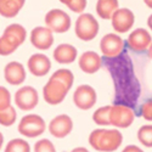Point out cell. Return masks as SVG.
Listing matches in <instances>:
<instances>
[{"label":"cell","mask_w":152,"mask_h":152,"mask_svg":"<svg viewBox=\"0 0 152 152\" xmlns=\"http://www.w3.org/2000/svg\"><path fill=\"white\" fill-rule=\"evenodd\" d=\"M74 75L69 69H57L43 89L44 100L49 105H58L65 100L68 90L72 88Z\"/></svg>","instance_id":"obj_1"},{"label":"cell","mask_w":152,"mask_h":152,"mask_svg":"<svg viewBox=\"0 0 152 152\" xmlns=\"http://www.w3.org/2000/svg\"><path fill=\"white\" fill-rule=\"evenodd\" d=\"M123 142V135L117 129H96L89 135V144L96 151H116Z\"/></svg>","instance_id":"obj_2"},{"label":"cell","mask_w":152,"mask_h":152,"mask_svg":"<svg viewBox=\"0 0 152 152\" xmlns=\"http://www.w3.org/2000/svg\"><path fill=\"white\" fill-rule=\"evenodd\" d=\"M26 37L27 32L21 24L14 23L7 26L0 38V54L3 56H7L15 53L17 48L24 43Z\"/></svg>","instance_id":"obj_3"},{"label":"cell","mask_w":152,"mask_h":152,"mask_svg":"<svg viewBox=\"0 0 152 152\" xmlns=\"http://www.w3.org/2000/svg\"><path fill=\"white\" fill-rule=\"evenodd\" d=\"M75 35L80 40H93L99 33V23L91 14H82L75 21Z\"/></svg>","instance_id":"obj_4"},{"label":"cell","mask_w":152,"mask_h":152,"mask_svg":"<svg viewBox=\"0 0 152 152\" xmlns=\"http://www.w3.org/2000/svg\"><path fill=\"white\" fill-rule=\"evenodd\" d=\"M46 129L45 121L38 115H27L24 116L20 124H18V132L23 136L27 137H37L42 135Z\"/></svg>","instance_id":"obj_5"},{"label":"cell","mask_w":152,"mask_h":152,"mask_svg":"<svg viewBox=\"0 0 152 152\" xmlns=\"http://www.w3.org/2000/svg\"><path fill=\"white\" fill-rule=\"evenodd\" d=\"M45 24L55 33H66L71 28V17L65 11L54 9L45 15Z\"/></svg>","instance_id":"obj_6"},{"label":"cell","mask_w":152,"mask_h":152,"mask_svg":"<svg viewBox=\"0 0 152 152\" xmlns=\"http://www.w3.org/2000/svg\"><path fill=\"white\" fill-rule=\"evenodd\" d=\"M134 111L125 105L116 104L111 106L110 111V122L111 125H115L117 128H128L134 122Z\"/></svg>","instance_id":"obj_7"},{"label":"cell","mask_w":152,"mask_h":152,"mask_svg":"<svg viewBox=\"0 0 152 152\" xmlns=\"http://www.w3.org/2000/svg\"><path fill=\"white\" fill-rule=\"evenodd\" d=\"M100 49L105 57L115 58V57H118L123 53L124 42L119 35L115 33H110V34L104 35V38L101 39Z\"/></svg>","instance_id":"obj_8"},{"label":"cell","mask_w":152,"mask_h":152,"mask_svg":"<svg viewBox=\"0 0 152 152\" xmlns=\"http://www.w3.org/2000/svg\"><path fill=\"white\" fill-rule=\"evenodd\" d=\"M73 101L75 106L80 110H90L96 104V91L90 85H79L73 94Z\"/></svg>","instance_id":"obj_9"},{"label":"cell","mask_w":152,"mask_h":152,"mask_svg":"<svg viewBox=\"0 0 152 152\" xmlns=\"http://www.w3.org/2000/svg\"><path fill=\"white\" fill-rule=\"evenodd\" d=\"M39 101L38 91L33 86H22L15 94V102L17 107L22 111L33 110Z\"/></svg>","instance_id":"obj_10"},{"label":"cell","mask_w":152,"mask_h":152,"mask_svg":"<svg viewBox=\"0 0 152 152\" xmlns=\"http://www.w3.org/2000/svg\"><path fill=\"white\" fill-rule=\"evenodd\" d=\"M151 43H152V38L150 33L144 28H137L133 31L128 37V40H126L129 49L136 53L146 51L150 48Z\"/></svg>","instance_id":"obj_11"},{"label":"cell","mask_w":152,"mask_h":152,"mask_svg":"<svg viewBox=\"0 0 152 152\" xmlns=\"http://www.w3.org/2000/svg\"><path fill=\"white\" fill-rule=\"evenodd\" d=\"M112 27L117 33H126L134 24L135 17L129 9H118L112 16Z\"/></svg>","instance_id":"obj_12"},{"label":"cell","mask_w":152,"mask_h":152,"mask_svg":"<svg viewBox=\"0 0 152 152\" xmlns=\"http://www.w3.org/2000/svg\"><path fill=\"white\" fill-rule=\"evenodd\" d=\"M73 129V122L69 116L60 115L55 117L49 124V132L53 136L57 139L66 137Z\"/></svg>","instance_id":"obj_13"},{"label":"cell","mask_w":152,"mask_h":152,"mask_svg":"<svg viewBox=\"0 0 152 152\" xmlns=\"http://www.w3.org/2000/svg\"><path fill=\"white\" fill-rule=\"evenodd\" d=\"M31 43L39 50H48L54 44L53 31L48 27H35L31 33Z\"/></svg>","instance_id":"obj_14"},{"label":"cell","mask_w":152,"mask_h":152,"mask_svg":"<svg viewBox=\"0 0 152 152\" xmlns=\"http://www.w3.org/2000/svg\"><path fill=\"white\" fill-rule=\"evenodd\" d=\"M27 66L29 72L35 77H44L51 68V62L44 54H34L28 58Z\"/></svg>","instance_id":"obj_15"},{"label":"cell","mask_w":152,"mask_h":152,"mask_svg":"<svg viewBox=\"0 0 152 152\" xmlns=\"http://www.w3.org/2000/svg\"><path fill=\"white\" fill-rule=\"evenodd\" d=\"M5 80L11 85H20L26 79V71L20 62H9L4 68Z\"/></svg>","instance_id":"obj_16"},{"label":"cell","mask_w":152,"mask_h":152,"mask_svg":"<svg viewBox=\"0 0 152 152\" xmlns=\"http://www.w3.org/2000/svg\"><path fill=\"white\" fill-rule=\"evenodd\" d=\"M79 68L88 74L96 73L101 66H102V60L100 55H97L95 51H85L79 57Z\"/></svg>","instance_id":"obj_17"},{"label":"cell","mask_w":152,"mask_h":152,"mask_svg":"<svg viewBox=\"0 0 152 152\" xmlns=\"http://www.w3.org/2000/svg\"><path fill=\"white\" fill-rule=\"evenodd\" d=\"M54 58L58 63H67L74 62L77 58V49L71 44H61L54 50Z\"/></svg>","instance_id":"obj_18"},{"label":"cell","mask_w":152,"mask_h":152,"mask_svg":"<svg viewBox=\"0 0 152 152\" xmlns=\"http://www.w3.org/2000/svg\"><path fill=\"white\" fill-rule=\"evenodd\" d=\"M26 0H0V14L3 17H15L23 7Z\"/></svg>","instance_id":"obj_19"},{"label":"cell","mask_w":152,"mask_h":152,"mask_svg":"<svg viewBox=\"0 0 152 152\" xmlns=\"http://www.w3.org/2000/svg\"><path fill=\"white\" fill-rule=\"evenodd\" d=\"M118 0H97L96 12L101 18L110 20L118 10Z\"/></svg>","instance_id":"obj_20"},{"label":"cell","mask_w":152,"mask_h":152,"mask_svg":"<svg viewBox=\"0 0 152 152\" xmlns=\"http://www.w3.org/2000/svg\"><path fill=\"white\" fill-rule=\"evenodd\" d=\"M110 111L111 106H104L97 108L93 115V121L99 125H110Z\"/></svg>","instance_id":"obj_21"},{"label":"cell","mask_w":152,"mask_h":152,"mask_svg":"<svg viewBox=\"0 0 152 152\" xmlns=\"http://www.w3.org/2000/svg\"><path fill=\"white\" fill-rule=\"evenodd\" d=\"M137 140L146 147H152V124L142 125L139 129Z\"/></svg>","instance_id":"obj_22"},{"label":"cell","mask_w":152,"mask_h":152,"mask_svg":"<svg viewBox=\"0 0 152 152\" xmlns=\"http://www.w3.org/2000/svg\"><path fill=\"white\" fill-rule=\"evenodd\" d=\"M17 115H16V111L12 106H9L7 108L4 110H0V123L4 126H10L16 122Z\"/></svg>","instance_id":"obj_23"},{"label":"cell","mask_w":152,"mask_h":152,"mask_svg":"<svg viewBox=\"0 0 152 152\" xmlns=\"http://www.w3.org/2000/svg\"><path fill=\"white\" fill-rule=\"evenodd\" d=\"M29 151H31L29 144L22 140V139H14L5 147V152H29Z\"/></svg>","instance_id":"obj_24"},{"label":"cell","mask_w":152,"mask_h":152,"mask_svg":"<svg viewBox=\"0 0 152 152\" xmlns=\"http://www.w3.org/2000/svg\"><path fill=\"white\" fill-rule=\"evenodd\" d=\"M62 4H65L71 11L82 14L86 7V0H60Z\"/></svg>","instance_id":"obj_25"},{"label":"cell","mask_w":152,"mask_h":152,"mask_svg":"<svg viewBox=\"0 0 152 152\" xmlns=\"http://www.w3.org/2000/svg\"><path fill=\"white\" fill-rule=\"evenodd\" d=\"M34 151L35 152H55V146L48 139H43V140H39L35 142Z\"/></svg>","instance_id":"obj_26"},{"label":"cell","mask_w":152,"mask_h":152,"mask_svg":"<svg viewBox=\"0 0 152 152\" xmlns=\"http://www.w3.org/2000/svg\"><path fill=\"white\" fill-rule=\"evenodd\" d=\"M11 104V96H10V93L6 88L1 86L0 88V110H4V108H7Z\"/></svg>","instance_id":"obj_27"},{"label":"cell","mask_w":152,"mask_h":152,"mask_svg":"<svg viewBox=\"0 0 152 152\" xmlns=\"http://www.w3.org/2000/svg\"><path fill=\"white\" fill-rule=\"evenodd\" d=\"M141 116L146 121H152V99L146 101L141 106Z\"/></svg>","instance_id":"obj_28"},{"label":"cell","mask_w":152,"mask_h":152,"mask_svg":"<svg viewBox=\"0 0 152 152\" xmlns=\"http://www.w3.org/2000/svg\"><path fill=\"white\" fill-rule=\"evenodd\" d=\"M124 152H130V151H135V152H141L142 150L140 147H137V146H134V145H130V146H126L124 150Z\"/></svg>","instance_id":"obj_29"},{"label":"cell","mask_w":152,"mask_h":152,"mask_svg":"<svg viewBox=\"0 0 152 152\" xmlns=\"http://www.w3.org/2000/svg\"><path fill=\"white\" fill-rule=\"evenodd\" d=\"M147 26H148V27H150V29L152 31V15L147 18Z\"/></svg>","instance_id":"obj_30"},{"label":"cell","mask_w":152,"mask_h":152,"mask_svg":"<svg viewBox=\"0 0 152 152\" xmlns=\"http://www.w3.org/2000/svg\"><path fill=\"white\" fill-rule=\"evenodd\" d=\"M144 3L146 4V6H148L150 9H152V0H144Z\"/></svg>","instance_id":"obj_31"},{"label":"cell","mask_w":152,"mask_h":152,"mask_svg":"<svg viewBox=\"0 0 152 152\" xmlns=\"http://www.w3.org/2000/svg\"><path fill=\"white\" fill-rule=\"evenodd\" d=\"M148 56H150V58L152 60V43H151V45H150V48H148Z\"/></svg>","instance_id":"obj_32"},{"label":"cell","mask_w":152,"mask_h":152,"mask_svg":"<svg viewBox=\"0 0 152 152\" xmlns=\"http://www.w3.org/2000/svg\"><path fill=\"white\" fill-rule=\"evenodd\" d=\"M73 151H86V148H84V147H78V148H74Z\"/></svg>","instance_id":"obj_33"}]
</instances>
